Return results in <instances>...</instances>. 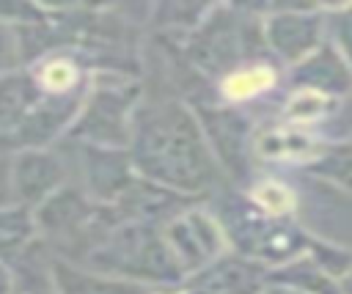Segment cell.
<instances>
[{"instance_id": "21", "label": "cell", "mask_w": 352, "mask_h": 294, "mask_svg": "<svg viewBox=\"0 0 352 294\" xmlns=\"http://www.w3.org/2000/svg\"><path fill=\"white\" fill-rule=\"evenodd\" d=\"M245 198L250 201L253 209H258L267 217H278V220H289L297 214L300 198L294 192L292 184L272 179V176H261V179H250L248 187H242Z\"/></svg>"}, {"instance_id": "18", "label": "cell", "mask_w": 352, "mask_h": 294, "mask_svg": "<svg viewBox=\"0 0 352 294\" xmlns=\"http://www.w3.org/2000/svg\"><path fill=\"white\" fill-rule=\"evenodd\" d=\"M341 102L330 99L324 93L308 91V88H289L286 99L280 102L278 110V121L289 124V126H300V129H319L327 118H333L338 113Z\"/></svg>"}, {"instance_id": "12", "label": "cell", "mask_w": 352, "mask_h": 294, "mask_svg": "<svg viewBox=\"0 0 352 294\" xmlns=\"http://www.w3.org/2000/svg\"><path fill=\"white\" fill-rule=\"evenodd\" d=\"M267 269L258 261H250L236 253H223L204 269L184 278L179 291H195V294H258L267 283Z\"/></svg>"}, {"instance_id": "20", "label": "cell", "mask_w": 352, "mask_h": 294, "mask_svg": "<svg viewBox=\"0 0 352 294\" xmlns=\"http://www.w3.org/2000/svg\"><path fill=\"white\" fill-rule=\"evenodd\" d=\"M38 239L33 212L19 203L0 206V261L14 264L33 242Z\"/></svg>"}, {"instance_id": "23", "label": "cell", "mask_w": 352, "mask_h": 294, "mask_svg": "<svg viewBox=\"0 0 352 294\" xmlns=\"http://www.w3.org/2000/svg\"><path fill=\"white\" fill-rule=\"evenodd\" d=\"M324 41L352 66V3L322 5Z\"/></svg>"}, {"instance_id": "11", "label": "cell", "mask_w": 352, "mask_h": 294, "mask_svg": "<svg viewBox=\"0 0 352 294\" xmlns=\"http://www.w3.org/2000/svg\"><path fill=\"white\" fill-rule=\"evenodd\" d=\"M330 140L319 135V129H300L289 126L283 121L256 124L253 140H250V157L258 162H275V165H314Z\"/></svg>"}, {"instance_id": "27", "label": "cell", "mask_w": 352, "mask_h": 294, "mask_svg": "<svg viewBox=\"0 0 352 294\" xmlns=\"http://www.w3.org/2000/svg\"><path fill=\"white\" fill-rule=\"evenodd\" d=\"M258 294H302V291H294L289 286H278V283H264Z\"/></svg>"}, {"instance_id": "15", "label": "cell", "mask_w": 352, "mask_h": 294, "mask_svg": "<svg viewBox=\"0 0 352 294\" xmlns=\"http://www.w3.org/2000/svg\"><path fill=\"white\" fill-rule=\"evenodd\" d=\"M283 80L289 82V88H308L338 102L352 93V66L327 41H322L300 63L283 69Z\"/></svg>"}, {"instance_id": "8", "label": "cell", "mask_w": 352, "mask_h": 294, "mask_svg": "<svg viewBox=\"0 0 352 294\" xmlns=\"http://www.w3.org/2000/svg\"><path fill=\"white\" fill-rule=\"evenodd\" d=\"M201 135L220 168L223 176H228L236 184H250V140L256 121L242 110L223 102H187Z\"/></svg>"}, {"instance_id": "24", "label": "cell", "mask_w": 352, "mask_h": 294, "mask_svg": "<svg viewBox=\"0 0 352 294\" xmlns=\"http://www.w3.org/2000/svg\"><path fill=\"white\" fill-rule=\"evenodd\" d=\"M305 256H308L324 275H330L336 283H338V280L349 272V267H352V250H346V247H341V245H333V242H324V239H316V236H311Z\"/></svg>"}, {"instance_id": "14", "label": "cell", "mask_w": 352, "mask_h": 294, "mask_svg": "<svg viewBox=\"0 0 352 294\" xmlns=\"http://www.w3.org/2000/svg\"><path fill=\"white\" fill-rule=\"evenodd\" d=\"M80 170H82V192L96 203H116V198L135 181V168L129 162L126 148H99L80 146Z\"/></svg>"}, {"instance_id": "28", "label": "cell", "mask_w": 352, "mask_h": 294, "mask_svg": "<svg viewBox=\"0 0 352 294\" xmlns=\"http://www.w3.org/2000/svg\"><path fill=\"white\" fill-rule=\"evenodd\" d=\"M338 291H341V294H352V267H349V272L338 280Z\"/></svg>"}, {"instance_id": "2", "label": "cell", "mask_w": 352, "mask_h": 294, "mask_svg": "<svg viewBox=\"0 0 352 294\" xmlns=\"http://www.w3.org/2000/svg\"><path fill=\"white\" fill-rule=\"evenodd\" d=\"M85 93L52 96L19 66L0 80V154L14 157L25 148H50L66 137Z\"/></svg>"}, {"instance_id": "13", "label": "cell", "mask_w": 352, "mask_h": 294, "mask_svg": "<svg viewBox=\"0 0 352 294\" xmlns=\"http://www.w3.org/2000/svg\"><path fill=\"white\" fill-rule=\"evenodd\" d=\"M110 206L121 223H146V225L162 228L165 223L179 217L184 209L195 206V198L173 192L168 187H160V184H151V181L135 176V181Z\"/></svg>"}, {"instance_id": "1", "label": "cell", "mask_w": 352, "mask_h": 294, "mask_svg": "<svg viewBox=\"0 0 352 294\" xmlns=\"http://www.w3.org/2000/svg\"><path fill=\"white\" fill-rule=\"evenodd\" d=\"M135 176L201 198L220 184V168L184 99L140 102L126 146Z\"/></svg>"}, {"instance_id": "9", "label": "cell", "mask_w": 352, "mask_h": 294, "mask_svg": "<svg viewBox=\"0 0 352 294\" xmlns=\"http://www.w3.org/2000/svg\"><path fill=\"white\" fill-rule=\"evenodd\" d=\"M162 239H165L170 256L176 258L179 269L184 272V278L204 269L223 253H228V239H226L220 220L214 217L212 209L198 206V203L184 209L170 223H165Z\"/></svg>"}, {"instance_id": "10", "label": "cell", "mask_w": 352, "mask_h": 294, "mask_svg": "<svg viewBox=\"0 0 352 294\" xmlns=\"http://www.w3.org/2000/svg\"><path fill=\"white\" fill-rule=\"evenodd\" d=\"M66 181H69L66 162L52 148H25L11 157V168H8V187L14 198L11 203H19L33 212Z\"/></svg>"}, {"instance_id": "5", "label": "cell", "mask_w": 352, "mask_h": 294, "mask_svg": "<svg viewBox=\"0 0 352 294\" xmlns=\"http://www.w3.org/2000/svg\"><path fill=\"white\" fill-rule=\"evenodd\" d=\"M214 217L226 231L231 253L258 261L270 269L302 256L311 242V234H305L294 217L278 220L261 214L258 209L250 206L242 190L226 192Z\"/></svg>"}, {"instance_id": "26", "label": "cell", "mask_w": 352, "mask_h": 294, "mask_svg": "<svg viewBox=\"0 0 352 294\" xmlns=\"http://www.w3.org/2000/svg\"><path fill=\"white\" fill-rule=\"evenodd\" d=\"M0 294H16V275L11 264L0 261Z\"/></svg>"}, {"instance_id": "6", "label": "cell", "mask_w": 352, "mask_h": 294, "mask_svg": "<svg viewBox=\"0 0 352 294\" xmlns=\"http://www.w3.org/2000/svg\"><path fill=\"white\" fill-rule=\"evenodd\" d=\"M143 102V85L135 74L94 71L77 118L66 137L80 146L126 148L132 137V118Z\"/></svg>"}, {"instance_id": "29", "label": "cell", "mask_w": 352, "mask_h": 294, "mask_svg": "<svg viewBox=\"0 0 352 294\" xmlns=\"http://www.w3.org/2000/svg\"><path fill=\"white\" fill-rule=\"evenodd\" d=\"M349 140H352V135H349Z\"/></svg>"}, {"instance_id": "3", "label": "cell", "mask_w": 352, "mask_h": 294, "mask_svg": "<svg viewBox=\"0 0 352 294\" xmlns=\"http://www.w3.org/2000/svg\"><path fill=\"white\" fill-rule=\"evenodd\" d=\"M184 60L212 82L226 74L270 58L261 36V19L239 3H212L198 25L179 41Z\"/></svg>"}, {"instance_id": "4", "label": "cell", "mask_w": 352, "mask_h": 294, "mask_svg": "<svg viewBox=\"0 0 352 294\" xmlns=\"http://www.w3.org/2000/svg\"><path fill=\"white\" fill-rule=\"evenodd\" d=\"M77 267L160 291H179L184 283V272L170 256L162 228L146 223H118Z\"/></svg>"}, {"instance_id": "22", "label": "cell", "mask_w": 352, "mask_h": 294, "mask_svg": "<svg viewBox=\"0 0 352 294\" xmlns=\"http://www.w3.org/2000/svg\"><path fill=\"white\" fill-rule=\"evenodd\" d=\"M308 170L352 195V140H330L322 157L308 165Z\"/></svg>"}, {"instance_id": "7", "label": "cell", "mask_w": 352, "mask_h": 294, "mask_svg": "<svg viewBox=\"0 0 352 294\" xmlns=\"http://www.w3.org/2000/svg\"><path fill=\"white\" fill-rule=\"evenodd\" d=\"M261 19V36L270 58L289 69L324 41L322 3H239Z\"/></svg>"}, {"instance_id": "17", "label": "cell", "mask_w": 352, "mask_h": 294, "mask_svg": "<svg viewBox=\"0 0 352 294\" xmlns=\"http://www.w3.org/2000/svg\"><path fill=\"white\" fill-rule=\"evenodd\" d=\"M280 80H283L280 66L272 58H264V60L248 63V66L226 74L223 80H217L214 93H217V102H223V104L245 107V104L272 93L280 85Z\"/></svg>"}, {"instance_id": "25", "label": "cell", "mask_w": 352, "mask_h": 294, "mask_svg": "<svg viewBox=\"0 0 352 294\" xmlns=\"http://www.w3.org/2000/svg\"><path fill=\"white\" fill-rule=\"evenodd\" d=\"M22 66V52H19V36L14 27L0 22V80Z\"/></svg>"}, {"instance_id": "19", "label": "cell", "mask_w": 352, "mask_h": 294, "mask_svg": "<svg viewBox=\"0 0 352 294\" xmlns=\"http://www.w3.org/2000/svg\"><path fill=\"white\" fill-rule=\"evenodd\" d=\"M267 283H278V286H289L294 291H302V294H341L338 291V283L324 275L305 253L280 264V267H272L267 269Z\"/></svg>"}, {"instance_id": "16", "label": "cell", "mask_w": 352, "mask_h": 294, "mask_svg": "<svg viewBox=\"0 0 352 294\" xmlns=\"http://www.w3.org/2000/svg\"><path fill=\"white\" fill-rule=\"evenodd\" d=\"M50 278L58 294H195V291H160L140 283L104 278L96 272H88L77 264H69L63 258H50Z\"/></svg>"}]
</instances>
